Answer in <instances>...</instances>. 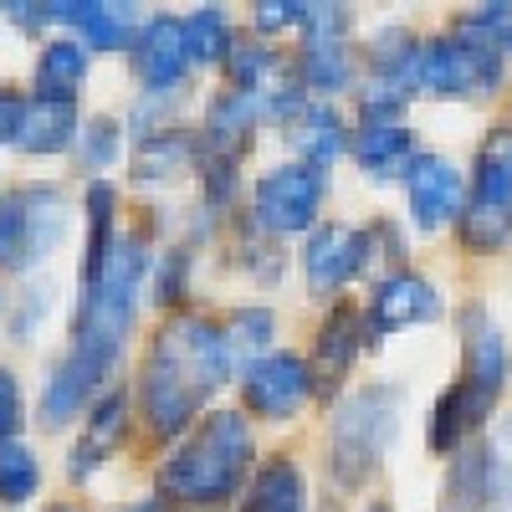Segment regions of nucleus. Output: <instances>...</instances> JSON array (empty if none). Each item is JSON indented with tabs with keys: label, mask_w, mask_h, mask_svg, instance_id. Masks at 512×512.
Returning a JSON list of instances; mask_svg holds the SVG:
<instances>
[{
	"label": "nucleus",
	"mask_w": 512,
	"mask_h": 512,
	"mask_svg": "<svg viewBox=\"0 0 512 512\" xmlns=\"http://www.w3.org/2000/svg\"><path fill=\"white\" fill-rule=\"evenodd\" d=\"M149 272H154L149 241L139 231H118L108 262H103V277L88 282L77 297L72 344H67L62 364L52 369L47 390H41V425L47 431H62L67 420L93 410V400L108 390V374L128 344V333H134Z\"/></svg>",
	"instance_id": "f257e3e1"
},
{
	"label": "nucleus",
	"mask_w": 512,
	"mask_h": 512,
	"mask_svg": "<svg viewBox=\"0 0 512 512\" xmlns=\"http://www.w3.org/2000/svg\"><path fill=\"white\" fill-rule=\"evenodd\" d=\"M231 374H236L231 338L216 318L205 313L164 318V328L149 338V349L139 359V379H134L144 431L154 441L190 436L200 410L226 390Z\"/></svg>",
	"instance_id": "f03ea898"
},
{
	"label": "nucleus",
	"mask_w": 512,
	"mask_h": 512,
	"mask_svg": "<svg viewBox=\"0 0 512 512\" xmlns=\"http://www.w3.org/2000/svg\"><path fill=\"white\" fill-rule=\"evenodd\" d=\"M251 461H256L251 420L241 410H210V415L195 420V431L180 436L175 451L164 456L159 492L175 507L216 512L251 487V477H256Z\"/></svg>",
	"instance_id": "7ed1b4c3"
},
{
	"label": "nucleus",
	"mask_w": 512,
	"mask_h": 512,
	"mask_svg": "<svg viewBox=\"0 0 512 512\" xmlns=\"http://www.w3.org/2000/svg\"><path fill=\"white\" fill-rule=\"evenodd\" d=\"M400 415H405V384L395 379H369L338 400L328 425V477L338 492H364L374 482V472L400 436Z\"/></svg>",
	"instance_id": "20e7f679"
},
{
	"label": "nucleus",
	"mask_w": 512,
	"mask_h": 512,
	"mask_svg": "<svg viewBox=\"0 0 512 512\" xmlns=\"http://www.w3.org/2000/svg\"><path fill=\"white\" fill-rule=\"evenodd\" d=\"M502 62H507V41L477 11H466L441 36L420 41L415 88L425 98H446V103L492 98L502 88Z\"/></svg>",
	"instance_id": "39448f33"
},
{
	"label": "nucleus",
	"mask_w": 512,
	"mask_h": 512,
	"mask_svg": "<svg viewBox=\"0 0 512 512\" xmlns=\"http://www.w3.org/2000/svg\"><path fill=\"white\" fill-rule=\"evenodd\" d=\"M461 241L466 251H502L512 241V128L497 123L477 144L472 185L461 210Z\"/></svg>",
	"instance_id": "423d86ee"
},
{
	"label": "nucleus",
	"mask_w": 512,
	"mask_h": 512,
	"mask_svg": "<svg viewBox=\"0 0 512 512\" xmlns=\"http://www.w3.org/2000/svg\"><path fill=\"white\" fill-rule=\"evenodd\" d=\"M328 180L308 164H277L251 185V226L262 236H308L323 210Z\"/></svg>",
	"instance_id": "0eeeda50"
},
{
	"label": "nucleus",
	"mask_w": 512,
	"mask_h": 512,
	"mask_svg": "<svg viewBox=\"0 0 512 512\" xmlns=\"http://www.w3.org/2000/svg\"><path fill=\"white\" fill-rule=\"evenodd\" d=\"M349 6H313L308 26H303V47H297V82H303L308 93H344L354 82V52H349Z\"/></svg>",
	"instance_id": "6e6552de"
},
{
	"label": "nucleus",
	"mask_w": 512,
	"mask_h": 512,
	"mask_svg": "<svg viewBox=\"0 0 512 512\" xmlns=\"http://www.w3.org/2000/svg\"><path fill=\"white\" fill-rule=\"evenodd\" d=\"M374 226H344V221H318L308 231V246H303V277H308V292L313 297H328V292H344L354 277L369 272L374 262Z\"/></svg>",
	"instance_id": "1a4fd4ad"
},
{
	"label": "nucleus",
	"mask_w": 512,
	"mask_h": 512,
	"mask_svg": "<svg viewBox=\"0 0 512 512\" xmlns=\"http://www.w3.org/2000/svg\"><path fill=\"white\" fill-rule=\"evenodd\" d=\"M308 400H313V369H308L303 354L272 349L267 359H256L251 369H241V405L256 420L287 425Z\"/></svg>",
	"instance_id": "9d476101"
},
{
	"label": "nucleus",
	"mask_w": 512,
	"mask_h": 512,
	"mask_svg": "<svg viewBox=\"0 0 512 512\" xmlns=\"http://www.w3.org/2000/svg\"><path fill=\"white\" fill-rule=\"evenodd\" d=\"M369 338H374V328H369V313L359 303H333L328 308V318L313 333V359H308L318 400H333L338 390H344V379L354 374Z\"/></svg>",
	"instance_id": "9b49d317"
},
{
	"label": "nucleus",
	"mask_w": 512,
	"mask_h": 512,
	"mask_svg": "<svg viewBox=\"0 0 512 512\" xmlns=\"http://www.w3.org/2000/svg\"><path fill=\"white\" fill-rule=\"evenodd\" d=\"M364 313H369L374 338H384V333H405V328L436 323V318L446 313V297H441V287H436L431 277H420V272H410V267H395L390 277L374 282Z\"/></svg>",
	"instance_id": "f8f14e48"
},
{
	"label": "nucleus",
	"mask_w": 512,
	"mask_h": 512,
	"mask_svg": "<svg viewBox=\"0 0 512 512\" xmlns=\"http://www.w3.org/2000/svg\"><path fill=\"white\" fill-rule=\"evenodd\" d=\"M128 62H134V77L144 82L149 98H169L185 82L190 62V36L180 16H144L134 47H128Z\"/></svg>",
	"instance_id": "ddd939ff"
},
{
	"label": "nucleus",
	"mask_w": 512,
	"mask_h": 512,
	"mask_svg": "<svg viewBox=\"0 0 512 512\" xmlns=\"http://www.w3.org/2000/svg\"><path fill=\"white\" fill-rule=\"evenodd\" d=\"M405 195H410V221L415 231L436 236L441 226H461V210H466V180L461 169L441 154H420L410 180H405Z\"/></svg>",
	"instance_id": "4468645a"
},
{
	"label": "nucleus",
	"mask_w": 512,
	"mask_h": 512,
	"mask_svg": "<svg viewBox=\"0 0 512 512\" xmlns=\"http://www.w3.org/2000/svg\"><path fill=\"white\" fill-rule=\"evenodd\" d=\"M128 405H134V395H128V390H103L93 400L88 420H82V436L67 451V482H77V487L93 482L103 472V461H113V451L128 436Z\"/></svg>",
	"instance_id": "2eb2a0df"
},
{
	"label": "nucleus",
	"mask_w": 512,
	"mask_h": 512,
	"mask_svg": "<svg viewBox=\"0 0 512 512\" xmlns=\"http://www.w3.org/2000/svg\"><path fill=\"white\" fill-rule=\"evenodd\" d=\"M461 359H466L461 379L477 384V390L497 405L507 379H512V354H507V338L497 333V323L482 313V303L461 308Z\"/></svg>",
	"instance_id": "dca6fc26"
},
{
	"label": "nucleus",
	"mask_w": 512,
	"mask_h": 512,
	"mask_svg": "<svg viewBox=\"0 0 512 512\" xmlns=\"http://www.w3.org/2000/svg\"><path fill=\"white\" fill-rule=\"evenodd\" d=\"M262 98L256 93H241V88H221L216 98L205 103V118H200V154H216V159H241L256 123H262Z\"/></svg>",
	"instance_id": "f3484780"
},
{
	"label": "nucleus",
	"mask_w": 512,
	"mask_h": 512,
	"mask_svg": "<svg viewBox=\"0 0 512 512\" xmlns=\"http://www.w3.org/2000/svg\"><path fill=\"white\" fill-rule=\"evenodd\" d=\"M492 415V400L466 379H451L441 400L431 405V425H425V446L436 456H456L461 446H472V436L482 431V420Z\"/></svg>",
	"instance_id": "a211bd4d"
},
{
	"label": "nucleus",
	"mask_w": 512,
	"mask_h": 512,
	"mask_svg": "<svg viewBox=\"0 0 512 512\" xmlns=\"http://www.w3.org/2000/svg\"><path fill=\"white\" fill-rule=\"evenodd\" d=\"M128 169H134L139 185H175L190 169H200V134L195 128H175V123L149 128L134 144V154H128Z\"/></svg>",
	"instance_id": "6ab92c4d"
},
{
	"label": "nucleus",
	"mask_w": 512,
	"mask_h": 512,
	"mask_svg": "<svg viewBox=\"0 0 512 512\" xmlns=\"http://www.w3.org/2000/svg\"><path fill=\"white\" fill-rule=\"evenodd\" d=\"M62 26L88 52H128L144 26L139 6H103V0H62Z\"/></svg>",
	"instance_id": "aec40b11"
},
{
	"label": "nucleus",
	"mask_w": 512,
	"mask_h": 512,
	"mask_svg": "<svg viewBox=\"0 0 512 512\" xmlns=\"http://www.w3.org/2000/svg\"><path fill=\"white\" fill-rule=\"evenodd\" d=\"M349 154L374 180H410L420 144H415V128L405 123H359V134L349 139Z\"/></svg>",
	"instance_id": "412c9836"
},
{
	"label": "nucleus",
	"mask_w": 512,
	"mask_h": 512,
	"mask_svg": "<svg viewBox=\"0 0 512 512\" xmlns=\"http://www.w3.org/2000/svg\"><path fill=\"white\" fill-rule=\"evenodd\" d=\"M497 456L492 446H461L446 466V482H441V512H482L492 502V487H497Z\"/></svg>",
	"instance_id": "4be33fe9"
},
{
	"label": "nucleus",
	"mask_w": 512,
	"mask_h": 512,
	"mask_svg": "<svg viewBox=\"0 0 512 512\" xmlns=\"http://www.w3.org/2000/svg\"><path fill=\"white\" fill-rule=\"evenodd\" d=\"M287 144H292L297 164H308V169H318V175H328V164L349 149V128H344V118H338L333 103H318L313 98L303 113H297V123H287Z\"/></svg>",
	"instance_id": "5701e85b"
},
{
	"label": "nucleus",
	"mask_w": 512,
	"mask_h": 512,
	"mask_svg": "<svg viewBox=\"0 0 512 512\" xmlns=\"http://www.w3.org/2000/svg\"><path fill=\"white\" fill-rule=\"evenodd\" d=\"M82 139V118H77V98H36L31 93V108H26V128H21V154H36V159H52V154H67L77 149Z\"/></svg>",
	"instance_id": "b1692460"
},
{
	"label": "nucleus",
	"mask_w": 512,
	"mask_h": 512,
	"mask_svg": "<svg viewBox=\"0 0 512 512\" xmlns=\"http://www.w3.org/2000/svg\"><path fill=\"white\" fill-rule=\"evenodd\" d=\"M415 72H420V41L405 26H379L369 36V47H364V77L369 82H384V88L420 93L415 88Z\"/></svg>",
	"instance_id": "393cba45"
},
{
	"label": "nucleus",
	"mask_w": 512,
	"mask_h": 512,
	"mask_svg": "<svg viewBox=\"0 0 512 512\" xmlns=\"http://www.w3.org/2000/svg\"><path fill=\"white\" fill-rule=\"evenodd\" d=\"M241 512H308V482L292 456H272L256 466L251 487L241 492Z\"/></svg>",
	"instance_id": "a878e982"
},
{
	"label": "nucleus",
	"mask_w": 512,
	"mask_h": 512,
	"mask_svg": "<svg viewBox=\"0 0 512 512\" xmlns=\"http://www.w3.org/2000/svg\"><path fill=\"white\" fill-rule=\"evenodd\" d=\"M88 62H93V52L77 36H52L36 52V77H31L36 98H77L82 77H88Z\"/></svg>",
	"instance_id": "bb28decb"
},
{
	"label": "nucleus",
	"mask_w": 512,
	"mask_h": 512,
	"mask_svg": "<svg viewBox=\"0 0 512 512\" xmlns=\"http://www.w3.org/2000/svg\"><path fill=\"white\" fill-rule=\"evenodd\" d=\"M82 205H88V241H82V287H88V282L103 277V262H108L113 241H118V226H113L118 190L108 180H93L88 195H82Z\"/></svg>",
	"instance_id": "cd10ccee"
},
{
	"label": "nucleus",
	"mask_w": 512,
	"mask_h": 512,
	"mask_svg": "<svg viewBox=\"0 0 512 512\" xmlns=\"http://www.w3.org/2000/svg\"><path fill=\"white\" fill-rule=\"evenodd\" d=\"M226 72H231V88L262 98L272 82L282 77V62H277V52L267 47V36H236V41H231V57H226Z\"/></svg>",
	"instance_id": "c85d7f7f"
},
{
	"label": "nucleus",
	"mask_w": 512,
	"mask_h": 512,
	"mask_svg": "<svg viewBox=\"0 0 512 512\" xmlns=\"http://www.w3.org/2000/svg\"><path fill=\"white\" fill-rule=\"evenodd\" d=\"M26 216H31V251L41 262L67 236V195L57 185H26Z\"/></svg>",
	"instance_id": "c756f323"
},
{
	"label": "nucleus",
	"mask_w": 512,
	"mask_h": 512,
	"mask_svg": "<svg viewBox=\"0 0 512 512\" xmlns=\"http://www.w3.org/2000/svg\"><path fill=\"white\" fill-rule=\"evenodd\" d=\"M21 267H36L26 190H6L0 195V272H21Z\"/></svg>",
	"instance_id": "7c9ffc66"
},
{
	"label": "nucleus",
	"mask_w": 512,
	"mask_h": 512,
	"mask_svg": "<svg viewBox=\"0 0 512 512\" xmlns=\"http://www.w3.org/2000/svg\"><path fill=\"white\" fill-rule=\"evenodd\" d=\"M185 36H190V62L195 67L226 62L231 57V41H236V31H231V21H226L221 6H195L185 16Z\"/></svg>",
	"instance_id": "2f4dec72"
},
{
	"label": "nucleus",
	"mask_w": 512,
	"mask_h": 512,
	"mask_svg": "<svg viewBox=\"0 0 512 512\" xmlns=\"http://www.w3.org/2000/svg\"><path fill=\"white\" fill-rule=\"evenodd\" d=\"M226 338H231V359H236L241 369H251L256 359L272 354L277 313H272V308H236L231 323H226Z\"/></svg>",
	"instance_id": "473e14b6"
},
{
	"label": "nucleus",
	"mask_w": 512,
	"mask_h": 512,
	"mask_svg": "<svg viewBox=\"0 0 512 512\" xmlns=\"http://www.w3.org/2000/svg\"><path fill=\"white\" fill-rule=\"evenodd\" d=\"M41 487V456L26 441H6L0 446V502L6 507H26Z\"/></svg>",
	"instance_id": "72a5a7b5"
},
{
	"label": "nucleus",
	"mask_w": 512,
	"mask_h": 512,
	"mask_svg": "<svg viewBox=\"0 0 512 512\" xmlns=\"http://www.w3.org/2000/svg\"><path fill=\"white\" fill-rule=\"evenodd\" d=\"M190 246H169L164 256H154V272H149V287H154V303L175 308L190 297Z\"/></svg>",
	"instance_id": "f704fd0d"
},
{
	"label": "nucleus",
	"mask_w": 512,
	"mask_h": 512,
	"mask_svg": "<svg viewBox=\"0 0 512 512\" xmlns=\"http://www.w3.org/2000/svg\"><path fill=\"white\" fill-rule=\"evenodd\" d=\"M123 154V123L118 118H93V123H82V139H77V159L88 164V169H113Z\"/></svg>",
	"instance_id": "c9c22d12"
},
{
	"label": "nucleus",
	"mask_w": 512,
	"mask_h": 512,
	"mask_svg": "<svg viewBox=\"0 0 512 512\" xmlns=\"http://www.w3.org/2000/svg\"><path fill=\"white\" fill-rule=\"evenodd\" d=\"M308 16H313V0H256L251 6L256 36H277V31H292V26H308Z\"/></svg>",
	"instance_id": "e433bc0d"
},
{
	"label": "nucleus",
	"mask_w": 512,
	"mask_h": 512,
	"mask_svg": "<svg viewBox=\"0 0 512 512\" xmlns=\"http://www.w3.org/2000/svg\"><path fill=\"white\" fill-rule=\"evenodd\" d=\"M21 425H26V395H21V379L0 364V446L21 441Z\"/></svg>",
	"instance_id": "4c0bfd02"
},
{
	"label": "nucleus",
	"mask_w": 512,
	"mask_h": 512,
	"mask_svg": "<svg viewBox=\"0 0 512 512\" xmlns=\"http://www.w3.org/2000/svg\"><path fill=\"white\" fill-rule=\"evenodd\" d=\"M26 108H31V98H21V93H11V88H0V149H6V144H21Z\"/></svg>",
	"instance_id": "58836bf2"
},
{
	"label": "nucleus",
	"mask_w": 512,
	"mask_h": 512,
	"mask_svg": "<svg viewBox=\"0 0 512 512\" xmlns=\"http://www.w3.org/2000/svg\"><path fill=\"white\" fill-rule=\"evenodd\" d=\"M47 303H52V287H47V282H41L36 292H26V303H21V313L11 318V333L21 338V344H26V338L36 333V323H41V313H47Z\"/></svg>",
	"instance_id": "ea45409f"
},
{
	"label": "nucleus",
	"mask_w": 512,
	"mask_h": 512,
	"mask_svg": "<svg viewBox=\"0 0 512 512\" xmlns=\"http://www.w3.org/2000/svg\"><path fill=\"white\" fill-rule=\"evenodd\" d=\"M113 512H180V507L169 502L164 492H154V497H134V502H123V507H113Z\"/></svg>",
	"instance_id": "a19ab883"
},
{
	"label": "nucleus",
	"mask_w": 512,
	"mask_h": 512,
	"mask_svg": "<svg viewBox=\"0 0 512 512\" xmlns=\"http://www.w3.org/2000/svg\"><path fill=\"white\" fill-rule=\"evenodd\" d=\"M47 512H77V507H47Z\"/></svg>",
	"instance_id": "79ce46f5"
},
{
	"label": "nucleus",
	"mask_w": 512,
	"mask_h": 512,
	"mask_svg": "<svg viewBox=\"0 0 512 512\" xmlns=\"http://www.w3.org/2000/svg\"><path fill=\"white\" fill-rule=\"evenodd\" d=\"M369 512H390V507H384V502H379V507H369Z\"/></svg>",
	"instance_id": "37998d69"
},
{
	"label": "nucleus",
	"mask_w": 512,
	"mask_h": 512,
	"mask_svg": "<svg viewBox=\"0 0 512 512\" xmlns=\"http://www.w3.org/2000/svg\"><path fill=\"white\" fill-rule=\"evenodd\" d=\"M0 308H6V297H0Z\"/></svg>",
	"instance_id": "c03bdc74"
}]
</instances>
